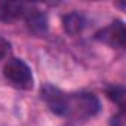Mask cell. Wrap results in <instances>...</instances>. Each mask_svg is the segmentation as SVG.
I'll return each instance as SVG.
<instances>
[{"instance_id":"6da1fadb","label":"cell","mask_w":126,"mask_h":126,"mask_svg":"<svg viewBox=\"0 0 126 126\" xmlns=\"http://www.w3.org/2000/svg\"><path fill=\"white\" fill-rule=\"evenodd\" d=\"M99 111V101L94 94L79 92L68 95L67 98V117L71 119H89Z\"/></svg>"},{"instance_id":"7a4b0ae2","label":"cell","mask_w":126,"mask_h":126,"mask_svg":"<svg viewBox=\"0 0 126 126\" xmlns=\"http://www.w3.org/2000/svg\"><path fill=\"white\" fill-rule=\"evenodd\" d=\"M3 76L12 86L18 89H22V91L33 89V85H34L33 73L30 67L19 58H12L6 62L3 67Z\"/></svg>"},{"instance_id":"3957f363","label":"cell","mask_w":126,"mask_h":126,"mask_svg":"<svg viewBox=\"0 0 126 126\" xmlns=\"http://www.w3.org/2000/svg\"><path fill=\"white\" fill-rule=\"evenodd\" d=\"M42 98L47 104V107L50 108L52 113H55L58 116H65L68 95H65L62 91H59L58 88H55L52 85H45V86H42Z\"/></svg>"},{"instance_id":"277c9868","label":"cell","mask_w":126,"mask_h":126,"mask_svg":"<svg viewBox=\"0 0 126 126\" xmlns=\"http://www.w3.org/2000/svg\"><path fill=\"white\" fill-rule=\"evenodd\" d=\"M95 39L113 46V47H125V42H126V30H125V24L122 21H114L111 22L108 27L102 28L101 31H98L95 34Z\"/></svg>"},{"instance_id":"5b68a950","label":"cell","mask_w":126,"mask_h":126,"mask_svg":"<svg viewBox=\"0 0 126 126\" xmlns=\"http://www.w3.org/2000/svg\"><path fill=\"white\" fill-rule=\"evenodd\" d=\"M30 6L24 3L14 2H0V21L3 22H15L18 19H24Z\"/></svg>"},{"instance_id":"8992f818","label":"cell","mask_w":126,"mask_h":126,"mask_svg":"<svg viewBox=\"0 0 126 126\" xmlns=\"http://www.w3.org/2000/svg\"><path fill=\"white\" fill-rule=\"evenodd\" d=\"M24 19H25L28 28H30L33 33H36V34H42V33H45L46 28H47L46 15H45L43 12L34 9L33 6H30V9H28V12H27V15H25Z\"/></svg>"},{"instance_id":"52a82bcc","label":"cell","mask_w":126,"mask_h":126,"mask_svg":"<svg viewBox=\"0 0 126 126\" xmlns=\"http://www.w3.org/2000/svg\"><path fill=\"white\" fill-rule=\"evenodd\" d=\"M85 25H86V19L79 12H71V14H68L62 18V27L71 36L79 34L85 28Z\"/></svg>"},{"instance_id":"ba28073f","label":"cell","mask_w":126,"mask_h":126,"mask_svg":"<svg viewBox=\"0 0 126 126\" xmlns=\"http://www.w3.org/2000/svg\"><path fill=\"white\" fill-rule=\"evenodd\" d=\"M105 94H107V96L113 102H116L123 110V107H125V98H126V91L122 86H111V88H108L105 91Z\"/></svg>"},{"instance_id":"9c48e42d","label":"cell","mask_w":126,"mask_h":126,"mask_svg":"<svg viewBox=\"0 0 126 126\" xmlns=\"http://www.w3.org/2000/svg\"><path fill=\"white\" fill-rule=\"evenodd\" d=\"M110 126H125V113H123V110L111 117Z\"/></svg>"},{"instance_id":"30bf717a","label":"cell","mask_w":126,"mask_h":126,"mask_svg":"<svg viewBox=\"0 0 126 126\" xmlns=\"http://www.w3.org/2000/svg\"><path fill=\"white\" fill-rule=\"evenodd\" d=\"M9 47H11L9 42H8L6 39H3L2 36H0V59H3V58L8 55V52H9Z\"/></svg>"}]
</instances>
